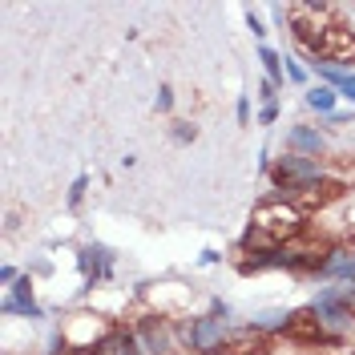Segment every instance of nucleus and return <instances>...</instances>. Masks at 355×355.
<instances>
[{"label":"nucleus","instance_id":"1","mask_svg":"<svg viewBox=\"0 0 355 355\" xmlns=\"http://www.w3.org/2000/svg\"><path fill=\"white\" fill-rule=\"evenodd\" d=\"M251 222H255V226H251V235H246V246L262 242V246L271 251V246H283L286 238L303 235L307 214L299 210L295 202H262Z\"/></svg>","mask_w":355,"mask_h":355},{"label":"nucleus","instance_id":"2","mask_svg":"<svg viewBox=\"0 0 355 355\" xmlns=\"http://www.w3.org/2000/svg\"><path fill=\"white\" fill-rule=\"evenodd\" d=\"M271 182H275V190H283V194L295 198V194H303V190L323 182V166L315 158H303V154H283L275 162V170H271Z\"/></svg>","mask_w":355,"mask_h":355},{"label":"nucleus","instance_id":"3","mask_svg":"<svg viewBox=\"0 0 355 355\" xmlns=\"http://www.w3.org/2000/svg\"><path fill=\"white\" fill-rule=\"evenodd\" d=\"M315 315H319V323H323V331L327 335H339L352 331L355 323V307H352V291H339V286H327V291H319V299L311 303Z\"/></svg>","mask_w":355,"mask_h":355},{"label":"nucleus","instance_id":"4","mask_svg":"<svg viewBox=\"0 0 355 355\" xmlns=\"http://www.w3.org/2000/svg\"><path fill=\"white\" fill-rule=\"evenodd\" d=\"M311 57H319L323 65H355V33L343 24H327L315 41L307 45Z\"/></svg>","mask_w":355,"mask_h":355},{"label":"nucleus","instance_id":"5","mask_svg":"<svg viewBox=\"0 0 355 355\" xmlns=\"http://www.w3.org/2000/svg\"><path fill=\"white\" fill-rule=\"evenodd\" d=\"M222 339H226V327H222V319H214V315L190 319L186 327H182V343L198 355H214L222 347Z\"/></svg>","mask_w":355,"mask_h":355},{"label":"nucleus","instance_id":"6","mask_svg":"<svg viewBox=\"0 0 355 355\" xmlns=\"http://www.w3.org/2000/svg\"><path fill=\"white\" fill-rule=\"evenodd\" d=\"M271 335L259 331V327H246V331H226L222 347L214 355H271Z\"/></svg>","mask_w":355,"mask_h":355},{"label":"nucleus","instance_id":"7","mask_svg":"<svg viewBox=\"0 0 355 355\" xmlns=\"http://www.w3.org/2000/svg\"><path fill=\"white\" fill-rule=\"evenodd\" d=\"M335 198H343V186H339V182H331V178H323L319 186L295 194V206L307 214V210H315V206H327V202H335Z\"/></svg>","mask_w":355,"mask_h":355},{"label":"nucleus","instance_id":"8","mask_svg":"<svg viewBox=\"0 0 355 355\" xmlns=\"http://www.w3.org/2000/svg\"><path fill=\"white\" fill-rule=\"evenodd\" d=\"M4 315H28V319H41V307H37V299H33V283L21 279V283L12 286V295L4 299Z\"/></svg>","mask_w":355,"mask_h":355},{"label":"nucleus","instance_id":"9","mask_svg":"<svg viewBox=\"0 0 355 355\" xmlns=\"http://www.w3.org/2000/svg\"><path fill=\"white\" fill-rule=\"evenodd\" d=\"M81 266H85V275H89V286L97 279H105L109 275V266H113V255L105 251V246H85L81 251Z\"/></svg>","mask_w":355,"mask_h":355},{"label":"nucleus","instance_id":"10","mask_svg":"<svg viewBox=\"0 0 355 355\" xmlns=\"http://www.w3.org/2000/svg\"><path fill=\"white\" fill-rule=\"evenodd\" d=\"M138 339H142V347L149 355H166V347H170V335L158 319H145L142 327H138Z\"/></svg>","mask_w":355,"mask_h":355},{"label":"nucleus","instance_id":"11","mask_svg":"<svg viewBox=\"0 0 355 355\" xmlns=\"http://www.w3.org/2000/svg\"><path fill=\"white\" fill-rule=\"evenodd\" d=\"M286 145H295L303 158H315V154H323V138H319L315 129H307V125H295V129L286 134Z\"/></svg>","mask_w":355,"mask_h":355},{"label":"nucleus","instance_id":"12","mask_svg":"<svg viewBox=\"0 0 355 355\" xmlns=\"http://www.w3.org/2000/svg\"><path fill=\"white\" fill-rule=\"evenodd\" d=\"M319 77H323V81H327L339 97L355 101V73H339V69H331V65H323V69H319Z\"/></svg>","mask_w":355,"mask_h":355},{"label":"nucleus","instance_id":"13","mask_svg":"<svg viewBox=\"0 0 355 355\" xmlns=\"http://www.w3.org/2000/svg\"><path fill=\"white\" fill-rule=\"evenodd\" d=\"M335 101H339V93H335L331 85H315V89L307 93V105L319 109V113H327V118L335 113Z\"/></svg>","mask_w":355,"mask_h":355},{"label":"nucleus","instance_id":"14","mask_svg":"<svg viewBox=\"0 0 355 355\" xmlns=\"http://www.w3.org/2000/svg\"><path fill=\"white\" fill-rule=\"evenodd\" d=\"M259 61H262V69H266V77H271V85H279V81H283V69H286L283 61H279V53H275L271 45H262Z\"/></svg>","mask_w":355,"mask_h":355},{"label":"nucleus","instance_id":"15","mask_svg":"<svg viewBox=\"0 0 355 355\" xmlns=\"http://www.w3.org/2000/svg\"><path fill=\"white\" fill-rule=\"evenodd\" d=\"M85 186H89V178L81 174V178L73 182V190H69V206H77V202H81V194H85Z\"/></svg>","mask_w":355,"mask_h":355},{"label":"nucleus","instance_id":"16","mask_svg":"<svg viewBox=\"0 0 355 355\" xmlns=\"http://www.w3.org/2000/svg\"><path fill=\"white\" fill-rule=\"evenodd\" d=\"M246 24H251V33H255V37H266V28H262V21H259V12H255V8H246Z\"/></svg>","mask_w":355,"mask_h":355},{"label":"nucleus","instance_id":"17","mask_svg":"<svg viewBox=\"0 0 355 355\" xmlns=\"http://www.w3.org/2000/svg\"><path fill=\"white\" fill-rule=\"evenodd\" d=\"M170 105H174V89H170V85H162V89H158V109L166 113Z\"/></svg>","mask_w":355,"mask_h":355},{"label":"nucleus","instance_id":"18","mask_svg":"<svg viewBox=\"0 0 355 355\" xmlns=\"http://www.w3.org/2000/svg\"><path fill=\"white\" fill-rule=\"evenodd\" d=\"M194 134H198V129L186 125V121H178V129H174V138H178V142H194Z\"/></svg>","mask_w":355,"mask_h":355},{"label":"nucleus","instance_id":"19","mask_svg":"<svg viewBox=\"0 0 355 355\" xmlns=\"http://www.w3.org/2000/svg\"><path fill=\"white\" fill-rule=\"evenodd\" d=\"M275 118H279V105H275V101H271V105H262V125H275Z\"/></svg>","mask_w":355,"mask_h":355},{"label":"nucleus","instance_id":"20","mask_svg":"<svg viewBox=\"0 0 355 355\" xmlns=\"http://www.w3.org/2000/svg\"><path fill=\"white\" fill-rule=\"evenodd\" d=\"M238 121H242V125L251 121V101H246V97H238Z\"/></svg>","mask_w":355,"mask_h":355},{"label":"nucleus","instance_id":"21","mask_svg":"<svg viewBox=\"0 0 355 355\" xmlns=\"http://www.w3.org/2000/svg\"><path fill=\"white\" fill-rule=\"evenodd\" d=\"M286 77H291V81H303V77H307V73L299 69V65H295V61H286Z\"/></svg>","mask_w":355,"mask_h":355},{"label":"nucleus","instance_id":"22","mask_svg":"<svg viewBox=\"0 0 355 355\" xmlns=\"http://www.w3.org/2000/svg\"><path fill=\"white\" fill-rule=\"evenodd\" d=\"M17 279V266H0V283H12Z\"/></svg>","mask_w":355,"mask_h":355},{"label":"nucleus","instance_id":"23","mask_svg":"<svg viewBox=\"0 0 355 355\" xmlns=\"http://www.w3.org/2000/svg\"><path fill=\"white\" fill-rule=\"evenodd\" d=\"M339 275H343V279H355V255H352V262H347V266H343Z\"/></svg>","mask_w":355,"mask_h":355}]
</instances>
